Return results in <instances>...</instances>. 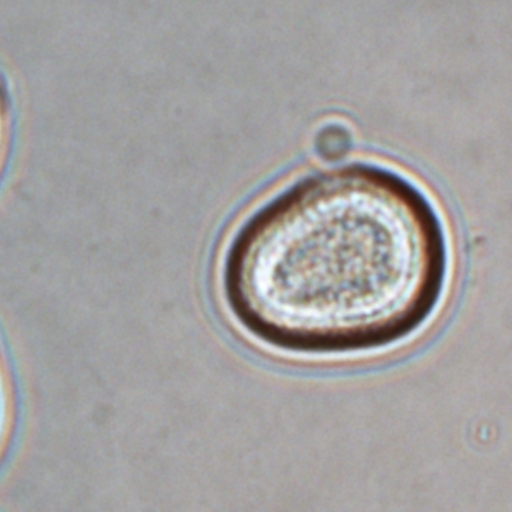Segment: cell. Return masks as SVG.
<instances>
[{"label":"cell","mask_w":512,"mask_h":512,"mask_svg":"<svg viewBox=\"0 0 512 512\" xmlns=\"http://www.w3.org/2000/svg\"><path fill=\"white\" fill-rule=\"evenodd\" d=\"M440 250H286L241 231L228 251L223 296L236 323L277 351L352 355L406 341L444 292Z\"/></svg>","instance_id":"cell-1"},{"label":"cell","mask_w":512,"mask_h":512,"mask_svg":"<svg viewBox=\"0 0 512 512\" xmlns=\"http://www.w3.org/2000/svg\"><path fill=\"white\" fill-rule=\"evenodd\" d=\"M0 418H2V399H0Z\"/></svg>","instance_id":"cell-2"}]
</instances>
